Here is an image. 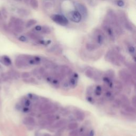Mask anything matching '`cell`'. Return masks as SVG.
Wrapping results in <instances>:
<instances>
[{"label":"cell","instance_id":"1","mask_svg":"<svg viewBox=\"0 0 136 136\" xmlns=\"http://www.w3.org/2000/svg\"><path fill=\"white\" fill-rule=\"evenodd\" d=\"M50 18L54 22L63 26H66L69 23L67 18L61 15H53L50 17Z\"/></svg>","mask_w":136,"mask_h":136},{"label":"cell","instance_id":"2","mask_svg":"<svg viewBox=\"0 0 136 136\" xmlns=\"http://www.w3.org/2000/svg\"><path fill=\"white\" fill-rule=\"evenodd\" d=\"M68 17L71 21L79 23L82 19V16L77 11H72L68 14Z\"/></svg>","mask_w":136,"mask_h":136},{"label":"cell","instance_id":"3","mask_svg":"<svg viewBox=\"0 0 136 136\" xmlns=\"http://www.w3.org/2000/svg\"><path fill=\"white\" fill-rule=\"evenodd\" d=\"M75 8L77 9V11L80 13L81 16L84 18H86L88 16V10L86 6L83 4L79 3H75Z\"/></svg>","mask_w":136,"mask_h":136},{"label":"cell","instance_id":"4","mask_svg":"<svg viewBox=\"0 0 136 136\" xmlns=\"http://www.w3.org/2000/svg\"><path fill=\"white\" fill-rule=\"evenodd\" d=\"M119 76L120 78L127 83H129L132 80V77L131 75L125 70H122L119 72Z\"/></svg>","mask_w":136,"mask_h":136},{"label":"cell","instance_id":"5","mask_svg":"<svg viewBox=\"0 0 136 136\" xmlns=\"http://www.w3.org/2000/svg\"><path fill=\"white\" fill-rule=\"evenodd\" d=\"M52 105L49 103L42 104L40 105V109L41 112H48L52 109Z\"/></svg>","mask_w":136,"mask_h":136},{"label":"cell","instance_id":"6","mask_svg":"<svg viewBox=\"0 0 136 136\" xmlns=\"http://www.w3.org/2000/svg\"><path fill=\"white\" fill-rule=\"evenodd\" d=\"M96 41L97 44L99 45H101L103 43L104 40V38L103 35L100 33H98L96 34Z\"/></svg>","mask_w":136,"mask_h":136},{"label":"cell","instance_id":"7","mask_svg":"<svg viewBox=\"0 0 136 136\" xmlns=\"http://www.w3.org/2000/svg\"><path fill=\"white\" fill-rule=\"evenodd\" d=\"M75 116L77 119L79 121H82L85 117V114L80 111H76L75 112Z\"/></svg>","mask_w":136,"mask_h":136},{"label":"cell","instance_id":"8","mask_svg":"<svg viewBox=\"0 0 136 136\" xmlns=\"http://www.w3.org/2000/svg\"><path fill=\"white\" fill-rule=\"evenodd\" d=\"M24 123L26 125L33 126L35 123V120L32 117H27L25 118L24 120Z\"/></svg>","mask_w":136,"mask_h":136},{"label":"cell","instance_id":"9","mask_svg":"<svg viewBox=\"0 0 136 136\" xmlns=\"http://www.w3.org/2000/svg\"><path fill=\"white\" fill-rule=\"evenodd\" d=\"M43 63H44V65L45 67L47 69H53L55 68V64L51 61L45 60V61H44Z\"/></svg>","mask_w":136,"mask_h":136},{"label":"cell","instance_id":"10","mask_svg":"<svg viewBox=\"0 0 136 136\" xmlns=\"http://www.w3.org/2000/svg\"><path fill=\"white\" fill-rule=\"evenodd\" d=\"M2 62L6 65H10L11 64V61L9 57L4 56L2 57Z\"/></svg>","mask_w":136,"mask_h":136},{"label":"cell","instance_id":"11","mask_svg":"<svg viewBox=\"0 0 136 136\" xmlns=\"http://www.w3.org/2000/svg\"><path fill=\"white\" fill-rule=\"evenodd\" d=\"M65 122L66 121L65 120H61L57 121L56 123H54L53 126V127L54 128H59L65 124Z\"/></svg>","mask_w":136,"mask_h":136},{"label":"cell","instance_id":"12","mask_svg":"<svg viewBox=\"0 0 136 136\" xmlns=\"http://www.w3.org/2000/svg\"><path fill=\"white\" fill-rule=\"evenodd\" d=\"M29 3L31 6L34 9H37L38 8V3L37 0H29Z\"/></svg>","mask_w":136,"mask_h":136},{"label":"cell","instance_id":"13","mask_svg":"<svg viewBox=\"0 0 136 136\" xmlns=\"http://www.w3.org/2000/svg\"><path fill=\"white\" fill-rule=\"evenodd\" d=\"M41 33L45 34H49L51 32V30L50 28L49 27L47 26H44L41 27Z\"/></svg>","mask_w":136,"mask_h":136},{"label":"cell","instance_id":"14","mask_svg":"<svg viewBox=\"0 0 136 136\" xmlns=\"http://www.w3.org/2000/svg\"><path fill=\"white\" fill-rule=\"evenodd\" d=\"M124 110L126 112L129 113H135V109L134 107L131 106L129 105H126L123 106Z\"/></svg>","mask_w":136,"mask_h":136},{"label":"cell","instance_id":"15","mask_svg":"<svg viewBox=\"0 0 136 136\" xmlns=\"http://www.w3.org/2000/svg\"><path fill=\"white\" fill-rule=\"evenodd\" d=\"M18 13L21 16H26L29 15V12L26 10L23 9H19L17 11Z\"/></svg>","mask_w":136,"mask_h":136},{"label":"cell","instance_id":"16","mask_svg":"<svg viewBox=\"0 0 136 136\" xmlns=\"http://www.w3.org/2000/svg\"><path fill=\"white\" fill-rule=\"evenodd\" d=\"M37 23V21L36 20L34 19H30L28 21L26 24V28H30L31 26H34V25H35Z\"/></svg>","mask_w":136,"mask_h":136},{"label":"cell","instance_id":"17","mask_svg":"<svg viewBox=\"0 0 136 136\" xmlns=\"http://www.w3.org/2000/svg\"><path fill=\"white\" fill-rule=\"evenodd\" d=\"M78 127V124L77 122H71L68 125L69 129L71 130H76Z\"/></svg>","mask_w":136,"mask_h":136},{"label":"cell","instance_id":"18","mask_svg":"<svg viewBox=\"0 0 136 136\" xmlns=\"http://www.w3.org/2000/svg\"><path fill=\"white\" fill-rule=\"evenodd\" d=\"M96 45L91 43H88L86 45V48L89 51H93V50H95L96 48Z\"/></svg>","mask_w":136,"mask_h":136},{"label":"cell","instance_id":"19","mask_svg":"<svg viewBox=\"0 0 136 136\" xmlns=\"http://www.w3.org/2000/svg\"><path fill=\"white\" fill-rule=\"evenodd\" d=\"M85 75H86V76L87 77H88L89 78H93L94 72L92 70H91V69H88V70H87L86 71V72H85Z\"/></svg>","mask_w":136,"mask_h":136},{"label":"cell","instance_id":"20","mask_svg":"<svg viewBox=\"0 0 136 136\" xmlns=\"http://www.w3.org/2000/svg\"><path fill=\"white\" fill-rule=\"evenodd\" d=\"M27 35L30 38H31L33 40H39V37H40V36L36 35L35 33H29L28 34H27Z\"/></svg>","mask_w":136,"mask_h":136},{"label":"cell","instance_id":"21","mask_svg":"<svg viewBox=\"0 0 136 136\" xmlns=\"http://www.w3.org/2000/svg\"><path fill=\"white\" fill-rule=\"evenodd\" d=\"M15 30L18 33H22L24 31V27L21 26H13Z\"/></svg>","mask_w":136,"mask_h":136},{"label":"cell","instance_id":"22","mask_svg":"<svg viewBox=\"0 0 136 136\" xmlns=\"http://www.w3.org/2000/svg\"><path fill=\"white\" fill-rule=\"evenodd\" d=\"M116 59L119 61H120L121 62H124L126 60L125 57L120 54H117L116 55Z\"/></svg>","mask_w":136,"mask_h":136},{"label":"cell","instance_id":"23","mask_svg":"<svg viewBox=\"0 0 136 136\" xmlns=\"http://www.w3.org/2000/svg\"><path fill=\"white\" fill-rule=\"evenodd\" d=\"M121 105V101H120L119 100H116L114 101V103H113V105L114 107L118 108L120 106V105Z\"/></svg>","mask_w":136,"mask_h":136},{"label":"cell","instance_id":"24","mask_svg":"<svg viewBox=\"0 0 136 136\" xmlns=\"http://www.w3.org/2000/svg\"><path fill=\"white\" fill-rule=\"evenodd\" d=\"M46 119L49 121H54L56 119V116H54V115L50 114L46 116Z\"/></svg>","mask_w":136,"mask_h":136},{"label":"cell","instance_id":"25","mask_svg":"<svg viewBox=\"0 0 136 136\" xmlns=\"http://www.w3.org/2000/svg\"><path fill=\"white\" fill-rule=\"evenodd\" d=\"M69 84H70V85H71V86L75 87L76 86V85H77V81H76V78H72V79L70 80V81L69 82Z\"/></svg>","mask_w":136,"mask_h":136},{"label":"cell","instance_id":"26","mask_svg":"<svg viewBox=\"0 0 136 136\" xmlns=\"http://www.w3.org/2000/svg\"><path fill=\"white\" fill-rule=\"evenodd\" d=\"M30 76V73L28 72H23L22 74H21V77L23 78H29Z\"/></svg>","mask_w":136,"mask_h":136},{"label":"cell","instance_id":"27","mask_svg":"<svg viewBox=\"0 0 136 136\" xmlns=\"http://www.w3.org/2000/svg\"><path fill=\"white\" fill-rule=\"evenodd\" d=\"M18 40L20 41H22V42H26V41H27V38L25 36H20L19 38H18Z\"/></svg>","mask_w":136,"mask_h":136},{"label":"cell","instance_id":"28","mask_svg":"<svg viewBox=\"0 0 136 136\" xmlns=\"http://www.w3.org/2000/svg\"><path fill=\"white\" fill-rule=\"evenodd\" d=\"M117 4L120 7H122L124 5V3L122 0H119L117 2Z\"/></svg>","mask_w":136,"mask_h":136},{"label":"cell","instance_id":"29","mask_svg":"<svg viewBox=\"0 0 136 136\" xmlns=\"http://www.w3.org/2000/svg\"><path fill=\"white\" fill-rule=\"evenodd\" d=\"M129 51L131 54H134L135 53V48L133 46H130L129 48Z\"/></svg>","mask_w":136,"mask_h":136},{"label":"cell","instance_id":"30","mask_svg":"<svg viewBox=\"0 0 136 136\" xmlns=\"http://www.w3.org/2000/svg\"><path fill=\"white\" fill-rule=\"evenodd\" d=\"M30 96H29V97L32 100H37L38 99V97L35 95H34V94H30Z\"/></svg>","mask_w":136,"mask_h":136},{"label":"cell","instance_id":"31","mask_svg":"<svg viewBox=\"0 0 136 136\" xmlns=\"http://www.w3.org/2000/svg\"><path fill=\"white\" fill-rule=\"evenodd\" d=\"M93 93V89L91 88V87H89L88 89H87V93H88L89 95H91Z\"/></svg>","mask_w":136,"mask_h":136},{"label":"cell","instance_id":"32","mask_svg":"<svg viewBox=\"0 0 136 136\" xmlns=\"http://www.w3.org/2000/svg\"><path fill=\"white\" fill-rule=\"evenodd\" d=\"M87 101H88V102L89 103H94V99L91 97V96H88V97L87 98Z\"/></svg>","mask_w":136,"mask_h":136},{"label":"cell","instance_id":"33","mask_svg":"<svg viewBox=\"0 0 136 136\" xmlns=\"http://www.w3.org/2000/svg\"><path fill=\"white\" fill-rule=\"evenodd\" d=\"M69 85H70V84H69V82L67 81H64L63 82V84H62V85H63V86L64 87H68L69 86Z\"/></svg>","mask_w":136,"mask_h":136},{"label":"cell","instance_id":"34","mask_svg":"<svg viewBox=\"0 0 136 136\" xmlns=\"http://www.w3.org/2000/svg\"><path fill=\"white\" fill-rule=\"evenodd\" d=\"M105 96H106L107 98H111L112 96V93H111V92L107 91L105 93Z\"/></svg>","mask_w":136,"mask_h":136},{"label":"cell","instance_id":"35","mask_svg":"<svg viewBox=\"0 0 136 136\" xmlns=\"http://www.w3.org/2000/svg\"><path fill=\"white\" fill-rule=\"evenodd\" d=\"M77 130H72V131H71V132L70 133V134L71 136H75L77 135Z\"/></svg>","mask_w":136,"mask_h":136},{"label":"cell","instance_id":"36","mask_svg":"<svg viewBox=\"0 0 136 136\" xmlns=\"http://www.w3.org/2000/svg\"><path fill=\"white\" fill-rule=\"evenodd\" d=\"M35 29L36 30V31H40L41 30V26H36L35 28Z\"/></svg>","mask_w":136,"mask_h":136},{"label":"cell","instance_id":"37","mask_svg":"<svg viewBox=\"0 0 136 136\" xmlns=\"http://www.w3.org/2000/svg\"><path fill=\"white\" fill-rule=\"evenodd\" d=\"M132 103L133 105L134 106H136V97L134 96L132 99Z\"/></svg>","mask_w":136,"mask_h":136},{"label":"cell","instance_id":"38","mask_svg":"<svg viewBox=\"0 0 136 136\" xmlns=\"http://www.w3.org/2000/svg\"><path fill=\"white\" fill-rule=\"evenodd\" d=\"M94 136V130H91L90 131L88 136Z\"/></svg>","mask_w":136,"mask_h":136},{"label":"cell","instance_id":"39","mask_svg":"<svg viewBox=\"0 0 136 136\" xmlns=\"http://www.w3.org/2000/svg\"><path fill=\"white\" fill-rule=\"evenodd\" d=\"M25 105L26 106H29L30 105V102L28 100H27L26 102H25Z\"/></svg>","mask_w":136,"mask_h":136},{"label":"cell","instance_id":"40","mask_svg":"<svg viewBox=\"0 0 136 136\" xmlns=\"http://www.w3.org/2000/svg\"><path fill=\"white\" fill-rule=\"evenodd\" d=\"M41 136H50L49 133H44V134H43Z\"/></svg>","mask_w":136,"mask_h":136},{"label":"cell","instance_id":"41","mask_svg":"<svg viewBox=\"0 0 136 136\" xmlns=\"http://www.w3.org/2000/svg\"><path fill=\"white\" fill-rule=\"evenodd\" d=\"M24 1H25V3H28V2H29V0H24Z\"/></svg>","mask_w":136,"mask_h":136},{"label":"cell","instance_id":"42","mask_svg":"<svg viewBox=\"0 0 136 136\" xmlns=\"http://www.w3.org/2000/svg\"><path fill=\"white\" fill-rule=\"evenodd\" d=\"M15 1H18V2H21V1H22V0H15Z\"/></svg>","mask_w":136,"mask_h":136},{"label":"cell","instance_id":"43","mask_svg":"<svg viewBox=\"0 0 136 136\" xmlns=\"http://www.w3.org/2000/svg\"><path fill=\"white\" fill-rule=\"evenodd\" d=\"M1 15H2V13H1V11H0V17H1Z\"/></svg>","mask_w":136,"mask_h":136},{"label":"cell","instance_id":"44","mask_svg":"<svg viewBox=\"0 0 136 136\" xmlns=\"http://www.w3.org/2000/svg\"><path fill=\"white\" fill-rule=\"evenodd\" d=\"M0 25H1V22H0Z\"/></svg>","mask_w":136,"mask_h":136}]
</instances>
